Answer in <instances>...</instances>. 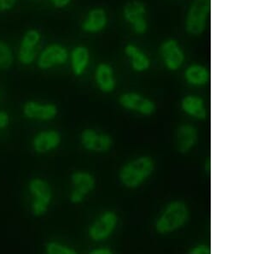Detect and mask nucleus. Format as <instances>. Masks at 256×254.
Listing matches in <instances>:
<instances>
[{"instance_id":"nucleus-1","label":"nucleus","mask_w":256,"mask_h":254,"mask_svg":"<svg viewBox=\"0 0 256 254\" xmlns=\"http://www.w3.org/2000/svg\"><path fill=\"white\" fill-rule=\"evenodd\" d=\"M28 190L32 197L30 210L32 216L41 217L46 215L53 199L52 187L41 177H34L28 184Z\"/></svg>"},{"instance_id":"nucleus-2","label":"nucleus","mask_w":256,"mask_h":254,"mask_svg":"<svg viewBox=\"0 0 256 254\" xmlns=\"http://www.w3.org/2000/svg\"><path fill=\"white\" fill-rule=\"evenodd\" d=\"M154 169V161L148 157H141L129 162L120 171L122 184L129 188H135L152 175Z\"/></svg>"},{"instance_id":"nucleus-3","label":"nucleus","mask_w":256,"mask_h":254,"mask_svg":"<svg viewBox=\"0 0 256 254\" xmlns=\"http://www.w3.org/2000/svg\"><path fill=\"white\" fill-rule=\"evenodd\" d=\"M189 209L183 202L174 201L168 205L156 225L160 234H166L181 228L189 219Z\"/></svg>"},{"instance_id":"nucleus-4","label":"nucleus","mask_w":256,"mask_h":254,"mask_svg":"<svg viewBox=\"0 0 256 254\" xmlns=\"http://www.w3.org/2000/svg\"><path fill=\"white\" fill-rule=\"evenodd\" d=\"M41 40L42 35L37 29H30L25 31L20 39L16 55L20 65L30 66L34 64L40 53L38 47Z\"/></svg>"},{"instance_id":"nucleus-5","label":"nucleus","mask_w":256,"mask_h":254,"mask_svg":"<svg viewBox=\"0 0 256 254\" xmlns=\"http://www.w3.org/2000/svg\"><path fill=\"white\" fill-rule=\"evenodd\" d=\"M210 9V0H194L190 8L186 23V28L190 35H200L204 33Z\"/></svg>"},{"instance_id":"nucleus-6","label":"nucleus","mask_w":256,"mask_h":254,"mask_svg":"<svg viewBox=\"0 0 256 254\" xmlns=\"http://www.w3.org/2000/svg\"><path fill=\"white\" fill-rule=\"evenodd\" d=\"M68 57L70 54L66 47L58 43H52L47 45L38 53L35 63L40 70L46 71L65 65L68 60Z\"/></svg>"},{"instance_id":"nucleus-7","label":"nucleus","mask_w":256,"mask_h":254,"mask_svg":"<svg viewBox=\"0 0 256 254\" xmlns=\"http://www.w3.org/2000/svg\"><path fill=\"white\" fill-rule=\"evenodd\" d=\"M22 112L26 119L38 122H50L58 115V107L52 102L28 100L24 103Z\"/></svg>"},{"instance_id":"nucleus-8","label":"nucleus","mask_w":256,"mask_h":254,"mask_svg":"<svg viewBox=\"0 0 256 254\" xmlns=\"http://www.w3.org/2000/svg\"><path fill=\"white\" fill-rule=\"evenodd\" d=\"M62 143V135L53 129H43L32 139V148L37 154H47L58 149Z\"/></svg>"},{"instance_id":"nucleus-9","label":"nucleus","mask_w":256,"mask_h":254,"mask_svg":"<svg viewBox=\"0 0 256 254\" xmlns=\"http://www.w3.org/2000/svg\"><path fill=\"white\" fill-rule=\"evenodd\" d=\"M118 218L113 211H105L90 225L88 234L94 241H100L107 239L116 226Z\"/></svg>"},{"instance_id":"nucleus-10","label":"nucleus","mask_w":256,"mask_h":254,"mask_svg":"<svg viewBox=\"0 0 256 254\" xmlns=\"http://www.w3.org/2000/svg\"><path fill=\"white\" fill-rule=\"evenodd\" d=\"M80 142L84 149L94 152H108L113 146V140L110 135L92 129H84L82 132Z\"/></svg>"},{"instance_id":"nucleus-11","label":"nucleus","mask_w":256,"mask_h":254,"mask_svg":"<svg viewBox=\"0 0 256 254\" xmlns=\"http://www.w3.org/2000/svg\"><path fill=\"white\" fill-rule=\"evenodd\" d=\"M120 104L124 108L137 111L146 116L153 114L156 111V105L152 100L134 93L122 94L120 97Z\"/></svg>"},{"instance_id":"nucleus-12","label":"nucleus","mask_w":256,"mask_h":254,"mask_svg":"<svg viewBox=\"0 0 256 254\" xmlns=\"http://www.w3.org/2000/svg\"><path fill=\"white\" fill-rule=\"evenodd\" d=\"M163 61L168 69L176 70L183 64L184 56L183 51L175 40L166 41L160 47Z\"/></svg>"},{"instance_id":"nucleus-13","label":"nucleus","mask_w":256,"mask_h":254,"mask_svg":"<svg viewBox=\"0 0 256 254\" xmlns=\"http://www.w3.org/2000/svg\"><path fill=\"white\" fill-rule=\"evenodd\" d=\"M108 23V18L104 10L94 8L88 12L86 18L83 21L82 29L88 34H96L102 31Z\"/></svg>"},{"instance_id":"nucleus-14","label":"nucleus","mask_w":256,"mask_h":254,"mask_svg":"<svg viewBox=\"0 0 256 254\" xmlns=\"http://www.w3.org/2000/svg\"><path fill=\"white\" fill-rule=\"evenodd\" d=\"M198 141V131L195 127L184 124L178 129L176 134V148L178 152L186 153Z\"/></svg>"},{"instance_id":"nucleus-15","label":"nucleus","mask_w":256,"mask_h":254,"mask_svg":"<svg viewBox=\"0 0 256 254\" xmlns=\"http://www.w3.org/2000/svg\"><path fill=\"white\" fill-rule=\"evenodd\" d=\"M70 59L72 72L76 76H80L84 73L90 60V53L84 46H78L74 48L70 53Z\"/></svg>"},{"instance_id":"nucleus-16","label":"nucleus","mask_w":256,"mask_h":254,"mask_svg":"<svg viewBox=\"0 0 256 254\" xmlns=\"http://www.w3.org/2000/svg\"><path fill=\"white\" fill-rule=\"evenodd\" d=\"M95 82L104 93H111L116 88V81L112 68L107 64H100L95 70Z\"/></svg>"},{"instance_id":"nucleus-17","label":"nucleus","mask_w":256,"mask_h":254,"mask_svg":"<svg viewBox=\"0 0 256 254\" xmlns=\"http://www.w3.org/2000/svg\"><path fill=\"white\" fill-rule=\"evenodd\" d=\"M70 180L73 184V191L80 193L84 197L94 189L96 184L94 175L86 171L79 170L74 172Z\"/></svg>"},{"instance_id":"nucleus-18","label":"nucleus","mask_w":256,"mask_h":254,"mask_svg":"<svg viewBox=\"0 0 256 254\" xmlns=\"http://www.w3.org/2000/svg\"><path fill=\"white\" fill-rule=\"evenodd\" d=\"M182 109L187 114L198 119H205L207 111L204 107V100L200 97L190 95L184 98L182 100Z\"/></svg>"},{"instance_id":"nucleus-19","label":"nucleus","mask_w":256,"mask_h":254,"mask_svg":"<svg viewBox=\"0 0 256 254\" xmlns=\"http://www.w3.org/2000/svg\"><path fill=\"white\" fill-rule=\"evenodd\" d=\"M125 52L128 58L131 59L132 66L134 70L141 72L144 70H148L150 65V59L136 46L128 45L126 47Z\"/></svg>"},{"instance_id":"nucleus-20","label":"nucleus","mask_w":256,"mask_h":254,"mask_svg":"<svg viewBox=\"0 0 256 254\" xmlns=\"http://www.w3.org/2000/svg\"><path fill=\"white\" fill-rule=\"evenodd\" d=\"M186 79L190 84L201 86L210 81V72L201 65H192L184 73Z\"/></svg>"},{"instance_id":"nucleus-21","label":"nucleus","mask_w":256,"mask_h":254,"mask_svg":"<svg viewBox=\"0 0 256 254\" xmlns=\"http://www.w3.org/2000/svg\"><path fill=\"white\" fill-rule=\"evenodd\" d=\"M146 6L140 1H131L124 8V17L128 23L134 24L138 21L144 19L146 17Z\"/></svg>"},{"instance_id":"nucleus-22","label":"nucleus","mask_w":256,"mask_h":254,"mask_svg":"<svg viewBox=\"0 0 256 254\" xmlns=\"http://www.w3.org/2000/svg\"><path fill=\"white\" fill-rule=\"evenodd\" d=\"M15 56L12 47L6 41L0 39V71H6L12 67Z\"/></svg>"},{"instance_id":"nucleus-23","label":"nucleus","mask_w":256,"mask_h":254,"mask_svg":"<svg viewBox=\"0 0 256 254\" xmlns=\"http://www.w3.org/2000/svg\"><path fill=\"white\" fill-rule=\"evenodd\" d=\"M44 251L47 254H76V250L70 247L68 245H64L58 241H48L44 245Z\"/></svg>"},{"instance_id":"nucleus-24","label":"nucleus","mask_w":256,"mask_h":254,"mask_svg":"<svg viewBox=\"0 0 256 254\" xmlns=\"http://www.w3.org/2000/svg\"><path fill=\"white\" fill-rule=\"evenodd\" d=\"M18 0H0V13L8 12L15 8Z\"/></svg>"},{"instance_id":"nucleus-25","label":"nucleus","mask_w":256,"mask_h":254,"mask_svg":"<svg viewBox=\"0 0 256 254\" xmlns=\"http://www.w3.org/2000/svg\"><path fill=\"white\" fill-rule=\"evenodd\" d=\"M10 123V117L7 111L0 110V132L7 129Z\"/></svg>"},{"instance_id":"nucleus-26","label":"nucleus","mask_w":256,"mask_h":254,"mask_svg":"<svg viewBox=\"0 0 256 254\" xmlns=\"http://www.w3.org/2000/svg\"><path fill=\"white\" fill-rule=\"evenodd\" d=\"M132 25H134V31L138 35H143L147 31V29H148V24H147L146 18L142 19V20L138 21Z\"/></svg>"},{"instance_id":"nucleus-27","label":"nucleus","mask_w":256,"mask_h":254,"mask_svg":"<svg viewBox=\"0 0 256 254\" xmlns=\"http://www.w3.org/2000/svg\"><path fill=\"white\" fill-rule=\"evenodd\" d=\"M50 2L56 9H64L70 5L71 0H50Z\"/></svg>"},{"instance_id":"nucleus-28","label":"nucleus","mask_w":256,"mask_h":254,"mask_svg":"<svg viewBox=\"0 0 256 254\" xmlns=\"http://www.w3.org/2000/svg\"><path fill=\"white\" fill-rule=\"evenodd\" d=\"M190 253L210 254L211 253V250L205 245H198V246H196L195 248L192 249V251H190Z\"/></svg>"},{"instance_id":"nucleus-29","label":"nucleus","mask_w":256,"mask_h":254,"mask_svg":"<svg viewBox=\"0 0 256 254\" xmlns=\"http://www.w3.org/2000/svg\"><path fill=\"white\" fill-rule=\"evenodd\" d=\"M90 253L92 254H111L112 253V251L108 248H104V247H101V248H95L92 251H90Z\"/></svg>"},{"instance_id":"nucleus-30","label":"nucleus","mask_w":256,"mask_h":254,"mask_svg":"<svg viewBox=\"0 0 256 254\" xmlns=\"http://www.w3.org/2000/svg\"><path fill=\"white\" fill-rule=\"evenodd\" d=\"M0 99H1V93H0Z\"/></svg>"}]
</instances>
